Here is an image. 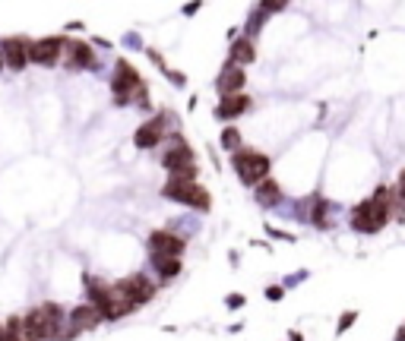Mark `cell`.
Segmentation results:
<instances>
[{
	"label": "cell",
	"instance_id": "6da1fadb",
	"mask_svg": "<svg viewBox=\"0 0 405 341\" xmlns=\"http://www.w3.org/2000/svg\"><path fill=\"white\" fill-rule=\"evenodd\" d=\"M396 199H399V196L393 193L389 187H377L371 199H364V203L352 212V227L361 231V234H377V231H383Z\"/></svg>",
	"mask_w": 405,
	"mask_h": 341
},
{
	"label": "cell",
	"instance_id": "7a4b0ae2",
	"mask_svg": "<svg viewBox=\"0 0 405 341\" xmlns=\"http://www.w3.org/2000/svg\"><path fill=\"white\" fill-rule=\"evenodd\" d=\"M111 92H114L117 105H130L133 98H136L140 105H146V86H143L136 66L127 64V60H117L114 79H111Z\"/></svg>",
	"mask_w": 405,
	"mask_h": 341
},
{
	"label": "cell",
	"instance_id": "3957f363",
	"mask_svg": "<svg viewBox=\"0 0 405 341\" xmlns=\"http://www.w3.org/2000/svg\"><path fill=\"white\" fill-rule=\"evenodd\" d=\"M232 168L238 170L244 187H260L269 177V158L263 152H254V149H238L232 158Z\"/></svg>",
	"mask_w": 405,
	"mask_h": 341
},
{
	"label": "cell",
	"instance_id": "277c9868",
	"mask_svg": "<svg viewBox=\"0 0 405 341\" xmlns=\"http://www.w3.org/2000/svg\"><path fill=\"white\" fill-rule=\"evenodd\" d=\"M162 196H165V199H171V203L191 205V209H203V212L212 205V199H209V190L199 187L197 180H168L165 187H162Z\"/></svg>",
	"mask_w": 405,
	"mask_h": 341
},
{
	"label": "cell",
	"instance_id": "5b68a950",
	"mask_svg": "<svg viewBox=\"0 0 405 341\" xmlns=\"http://www.w3.org/2000/svg\"><path fill=\"white\" fill-rule=\"evenodd\" d=\"M114 291L121 294L127 303L143 307V303H149L152 297H156V284H152L146 275H130V278H124V281H117Z\"/></svg>",
	"mask_w": 405,
	"mask_h": 341
},
{
	"label": "cell",
	"instance_id": "8992f818",
	"mask_svg": "<svg viewBox=\"0 0 405 341\" xmlns=\"http://www.w3.org/2000/svg\"><path fill=\"white\" fill-rule=\"evenodd\" d=\"M99 323H101V313L95 307H89V303H83V307H73L70 313H66V329L64 332V338L60 341H70L73 335H79V332H92V329H99Z\"/></svg>",
	"mask_w": 405,
	"mask_h": 341
},
{
	"label": "cell",
	"instance_id": "52a82bcc",
	"mask_svg": "<svg viewBox=\"0 0 405 341\" xmlns=\"http://www.w3.org/2000/svg\"><path fill=\"white\" fill-rule=\"evenodd\" d=\"M181 253H184V237L171 234V231H152L149 234L152 260H181Z\"/></svg>",
	"mask_w": 405,
	"mask_h": 341
},
{
	"label": "cell",
	"instance_id": "ba28073f",
	"mask_svg": "<svg viewBox=\"0 0 405 341\" xmlns=\"http://www.w3.org/2000/svg\"><path fill=\"white\" fill-rule=\"evenodd\" d=\"M66 48V38L54 35V38H38L29 45V64H38V66H54L58 57L64 54Z\"/></svg>",
	"mask_w": 405,
	"mask_h": 341
},
{
	"label": "cell",
	"instance_id": "9c48e42d",
	"mask_svg": "<svg viewBox=\"0 0 405 341\" xmlns=\"http://www.w3.org/2000/svg\"><path fill=\"white\" fill-rule=\"evenodd\" d=\"M29 45H32V41H25V38H3L0 41L3 64H7L10 70H25V64H29Z\"/></svg>",
	"mask_w": 405,
	"mask_h": 341
},
{
	"label": "cell",
	"instance_id": "30bf717a",
	"mask_svg": "<svg viewBox=\"0 0 405 341\" xmlns=\"http://www.w3.org/2000/svg\"><path fill=\"white\" fill-rule=\"evenodd\" d=\"M244 82H247V76H244V70H241V66L225 64V66H222V73L215 76V89H219V95H222V98L241 95Z\"/></svg>",
	"mask_w": 405,
	"mask_h": 341
},
{
	"label": "cell",
	"instance_id": "8fae6325",
	"mask_svg": "<svg viewBox=\"0 0 405 341\" xmlns=\"http://www.w3.org/2000/svg\"><path fill=\"white\" fill-rule=\"evenodd\" d=\"M162 133H165V117H152L133 133V146L136 149H156L162 142Z\"/></svg>",
	"mask_w": 405,
	"mask_h": 341
},
{
	"label": "cell",
	"instance_id": "7c38bea8",
	"mask_svg": "<svg viewBox=\"0 0 405 341\" xmlns=\"http://www.w3.org/2000/svg\"><path fill=\"white\" fill-rule=\"evenodd\" d=\"M66 60L73 70H95V51L86 41H66Z\"/></svg>",
	"mask_w": 405,
	"mask_h": 341
},
{
	"label": "cell",
	"instance_id": "4fadbf2b",
	"mask_svg": "<svg viewBox=\"0 0 405 341\" xmlns=\"http://www.w3.org/2000/svg\"><path fill=\"white\" fill-rule=\"evenodd\" d=\"M250 108V95H228V98H222L219 101V108H215V117L219 121H234V117H241V114Z\"/></svg>",
	"mask_w": 405,
	"mask_h": 341
},
{
	"label": "cell",
	"instance_id": "5bb4252c",
	"mask_svg": "<svg viewBox=\"0 0 405 341\" xmlns=\"http://www.w3.org/2000/svg\"><path fill=\"white\" fill-rule=\"evenodd\" d=\"M228 57H232L228 64H234V66H238V64H254V60H256L254 38H247V35H244V38H238L232 45V54H228Z\"/></svg>",
	"mask_w": 405,
	"mask_h": 341
},
{
	"label": "cell",
	"instance_id": "9a60e30c",
	"mask_svg": "<svg viewBox=\"0 0 405 341\" xmlns=\"http://www.w3.org/2000/svg\"><path fill=\"white\" fill-rule=\"evenodd\" d=\"M282 199V187L275 184V180H269L266 177L260 187H256V203L260 205H275Z\"/></svg>",
	"mask_w": 405,
	"mask_h": 341
},
{
	"label": "cell",
	"instance_id": "2e32d148",
	"mask_svg": "<svg viewBox=\"0 0 405 341\" xmlns=\"http://www.w3.org/2000/svg\"><path fill=\"white\" fill-rule=\"evenodd\" d=\"M152 262H156L162 278H174L177 272H181V260H152Z\"/></svg>",
	"mask_w": 405,
	"mask_h": 341
},
{
	"label": "cell",
	"instance_id": "e0dca14e",
	"mask_svg": "<svg viewBox=\"0 0 405 341\" xmlns=\"http://www.w3.org/2000/svg\"><path fill=\"white\" fill-rule=\"evenodd\" d=\"M222 149H241V133L234 127H225L222 130Z\"/></svg>",
	"mask_w": 405,
	"mask_h": 341
},
{
	"label": "cell",
	"instance_id": "ac0fdd59",
	"mask_svg": "<svg viewBox=\"0 0 405 341\" xmlns=\"http://www.w3.org/2000/svg\"><path fill=\"white\" fill-rule=\"evenodd\" d=\"M358 319V313L355 310H348V313H342V319H339V335L345 332V329H352V323H355Z\"/></svg>",
	"mask_w": 405,
	"mask_h": 341
},
{
	"label": "cell",
	"instance_id": "d6986e66",
	"mask_svg": "<svg viewBox=\"0 0 405 341\" xmlns=\"http://www.w3.org/2000/svg\"><path fill=\"white\" fill-rule=\"evenodd\" d=\"M266 297H269V301H282V297H285V291H282V288H266Z\"/></svg>",
	"mask_w": 405,
	"mask_h": 341
},
{
	"label": "cell",
	"instance_id": "ffe728a7",
	"mask_svg": "<svg viewBox=\"0 0 405 341\" xmlns=\"http://www.w3.org/2000/svg\"><path fill=\"white\" fill-rule=\"evenodd\" d=\"M396 196L405 203V170H402V177H399V187H396Z\"/></svg>",
	"mask_w": 405,
	"mask_h": 341
},
{
	"label": "cell",
	"instance_id": "44dd1931",
	"mask_svg": "<svg viewBox=\"0 0 405 341\" xmlns=\"http://www.w3.org/2000/svg\"><path fill=\"white\" fill-rule=\"evenodd\" d=\"M241 303H244V297H238V294H234V297H228V307H241Z\"/></svg>",
	"mask_w": 405,
	"mask_h": 341
},
{
	"label": "cell",
	"instance_id": "7402d4cb",
	"mask_svg": "<svg viewBox=\"0 0 405 341\" xmlns=\"http://www.w3.org/2000/svg\"><path fill=\"white\" fill-rule=\"evenodd\" d=\"M393 341H405V325H402V329H399V332H396V338H393Z\"/></svg>",
	"mask_w": 405,
	"mask_h": 341
},
{
	"label": "cell",
	"instance_id": "603a6c76",
	"mask_svg": "<svg viewBox=\"0 0 405 341\" xmlns=\"http://www.w3.org/2000/svg\"><path fill=\"white\" fill-rule=\"evenodd\" d=\"M0 341H3V325H0Z\"/></svg>",
	"mask_w": 405,
	"mask_h": 341
},
{
	"label": "cell",
	"instance_id": "cb8c5ba5",
	"mask_svg": "<svg viewBox=\"0 0 405 341\" xmlns=\"http://www.w3.org/2000/svg\"><path fill=\"white\" fill-rule=\"evenodd\" d=\"M0 66H7V64H3V54H0Z\"/></svg>",
	"mask_w": 405,
	"mask_h": 341
}]
</instances>
